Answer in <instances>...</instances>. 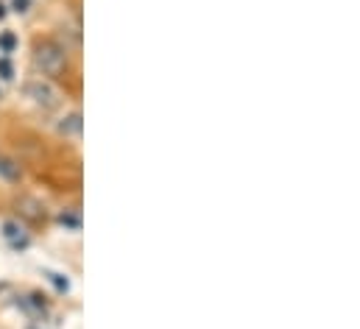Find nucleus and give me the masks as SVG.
<instances>
[{
	"mask_svg": "<svg viewBox=\"0 0 360 329\" xmlns=\"http://www.w3.org/2000/svg\"><path fill=\"white\" fill-rule=\"evenodd\" d=\"M68 65V51L53 42V39H45V42H37L34 48V67L45 76H59Z\"/></svg>",
	"mask_w": 360,
	"mask_h": 329,
	"instance_id": "obj_1",
	"label": "nucleus"
},
{
	"mask_svg": "<svg viewBox=\"0 0 360 329\" xmlns=\"http://www.w3.org/2000/svg\"><path fill=\"white\" fill-rule=\"evenodd\" d=\"M25 98H31L37 106H42V109H53V106H59V101H62V92L53 86V84L48 82V79H31V82H25Z\"/></svg>",
	"mask_w": 360,
	"mask_h": 329,
	"instance_id": "obj_2",
	"label": "nucleus"
},
{
	"mask_svg": "<svg viewBox=\"0 0 360 329\" xmlns=\"http://www.w3.org/2000/svg\"><path fill=\"white\" fill-rule=\"evenodd\" d=\"M0 232H3V238L8 240V246H11V248H25V246H28V235H25V229H22L17 221H6V224L0 226Z\"/></svg>",
	"mask_w": 360,
	"mask_h": 329,
	"instance_id": "obj_3",
	"label": "nucleus"
},
{
	"mask_svg": "<svg viewBox=\"0 0 360 329\" xmlns=\"http://www.w3.org/2000/svg\"><path fill=\"white\" fill-rule=\"evenodd\" d=\"M17 209H20L22 215H28L31 221H42V218H45V207H42L37 198H20V201H17Z\"/></svg>",
	"mask_w": 360,
	"mask_h": 329,
	"instance_id": "obj_4",
	"label": "nucleus"
},
{
	"mask_svg": "<svg viewBox=\"0 0 360 329\" xmlns=\"http://www.w3.org/2000/svg\"><path fill=\"white\" fill-rule=\"evenodd\" d=\"M59 134H65V137H79V134H82V115H79V112H70L68 117H62Z\"/></svg>",
	"mask_w": 360,
	"mask_h": 329,
	"instance_id": "obj_5",
	"label": "nucleus"
},
{
	"mask_svg": "<svg viewBox=\"0 0 360 329\" xmlns=\"http://www.w3.org/2000/svg\"><path fill=\"white\" fill-rule=\"evenodd\" d=\"M0 179H3V181H11V184H17V181L22 179V170H20V164L14 162V160H8V157H0Z\"/></svg>",
	"mask_w": 360,
	"mask_h": 329,
	"instance_id": "obj_6",
	"label": "nucleus"
},
{
	"mask_svg": "<svg viewBox=\"0 0 360 329\" xmlns=\"http://www.w3.org/2000/svg\"><path fill=\"white\" fill-rule=\"evenodd\" d=\"M56 221H59L65 229H70V232H79V229H82V215H79V209H62Z\"/></svg>",
	"mask_w": 360,
	"mask_h": 329,
	"instance_id": "obj_7",
	"label": "nucleus"
},
{
	"mask_svg": "<svg viewBox=\"0 0 360 329\" xmlns=\"http://www.w3.org/2000/svg\"><path fill=\"white\" fill-rule=\"evenodd\" d=\"M45 276H48V282H51V285H53L59 293H68V290H70V282H68V276H62V273H56V271H48Z\"/></svg>",
	"mask_w": 360,
	"mask_h": 329,
	"instance_id": "obj_8",
	"label": "nucleus"
},
{
	"mask_svg": "<svg viewBox=\"0 0 360 329\" xmlns=\"http://www.w3.org/2000/svg\"><path fill=\"white\" fill-rule=\"evenodd\" d=\"M14 48H17V39H14V34L11 31H3L0 34V53H14Z\"/></svg>",
	"mask_w": 360,
	"mask_h": 329,
	"instance_id": "obj_9",
	"label": "nucleus"
},
{
	"mask_svg": "<svg viewBox=\"0 0 360 329\" xmlns=\"http://www.w3.org/2000/svg\"><path fill=\"white\" fill-rule=\"evenodd\" d=\"M0 79H3V82H11V79H14V67H11L8 56L0 59Z\"/></svg>",
	"mask_w": 360,
	"mask_h": 329,
	"instance_id": "obj_10",
	"label": "nucleus"
},
{
	"mask_svg": "<svg viewBox=\"0 0 360 329\" xmlns=\"http://www.w3.org/2000/svg\"><path fill=\"white\" fill-rule=\"evenodd\" d=\"M11 6H14V11H20V14H25V11L31 8V0H11Z\"/></svg>",
	"mask_w": 360,
	"mask_h": 329,
	"instance_id": "obj_11",
	"label": "nucleus"
},
{
	"mask_svg": "<svg viewBox=\"0 0 360 329\" xmlns=\"http://www.w3.org/2000/svg\"><path fill=\"white\" fill-rule=\"evenodd\" d=\"M3 14H6V6H3V3H0V17H3Z\"/></svg>",
	"mask_w": 360,
	"mask_h": 329,
	"instance_id": "obj_12",
	"label": "nucleus"
}]
</instances>
